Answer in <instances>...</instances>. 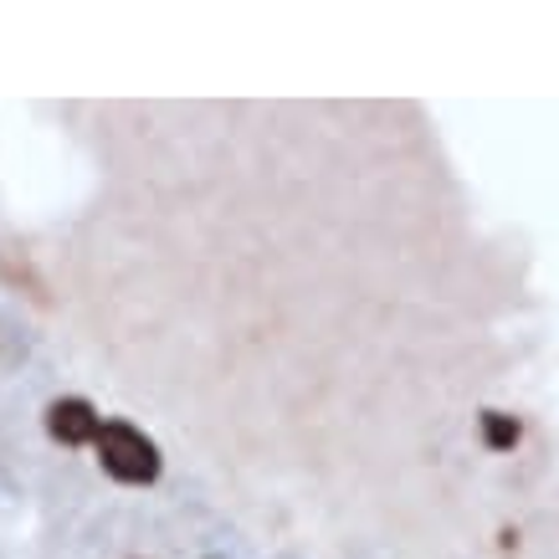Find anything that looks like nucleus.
<instances>
[{
  "instance_id": "nucleus-1",
  "label": "nucleus",
  "mask_w": 559,
  "mask_h": 559,
  "mask_svg": "<svg viewBox=\"0 0 559 559\" xmlns=\"http://www.w3.org/2000/svg\"><path fill=\"white\" fill-rule=\"evenodd\" d=\"M93 447H98V462L108 477H119V483H154L159 477V447H154L139 426L129 421H103L98 437H93Z\"/></svg>"
},
{
  "instance_id": "nucleus-2",
  "label": "nucleus",
  "mask_w": 559,
  "mask_h": 559,
  "mask_svg": "<svg viewBox=\"0 0 559 559\" xmlns=\"http://www.w3.org/2000/svg\"><path fill=\"white\" fill-rule=\"evenodd\" d=\"M98 426H103V416L83 395H68V401H51L47 406V431L62 441V447H87V441L98 437Z\"/></svg>"
},
{
  "instance_id": "nucleus-3",
  "label": "nucleus",
  "mask_w": 559,
  "mask_h": 559,
  "mask_svg": "<svg viewBox=\"0 0 559 559\" xmlns=\"http://www.w3.org/2000/svg\"><path fill=\"white\" fill-rule=\"evenodd\" d=\"M519 437H524V426L513 421L509 411H483V441H488L492 452H509V447H519Z\"/></svg>"
}]
</instances>
